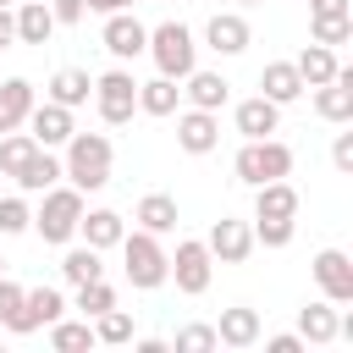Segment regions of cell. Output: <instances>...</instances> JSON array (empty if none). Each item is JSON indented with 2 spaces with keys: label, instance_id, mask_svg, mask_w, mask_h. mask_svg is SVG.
I'll return each mask as SVG.
<instances>
[{
  "label": "cell",
  "instance_id": "1",
  "mask_svg": "<svg viewBox=\"0 0 353 353\" xmlns=\"http://www.w3.org/2000/svg\"><path fill=\"white\" fill-rule=\"evenodd\" d=\"M61 149H66L61 176H72L77 193H99V188L110 182V160H116V149H110L105 132H72Z\"/></svg>",
  "mask_w": 353,
  "mask_h": 353
},
{
  "label": "cell",
  "instance_id": "2",
  "mask_svg": "<svg viewBox=\"0 0 353 353\" xmlns=\"http://www.w3.org/2000/svg\"><path fill=\"white\" fill-rule=\"evenodd\" d=\"M121 265H127V281L138 287V292H154V287H165V276H171V265H165V248H160V237L154 232H127L121 243Z\"/></svg>",
  "mask_w": 353,
  "mask_h": 353
},
{
  "label": "cell",
  "instance_id": "3",
  "mask_svg": "<svg viewBox=\"0 0 353 353\" xmlns=\"http://www.w3.org/2000/svg\"><path fill=\"white\" fill-rule=\"evenodd\" d=\"M232 171H237V182H248V188L276 182V176H287V171H292V149H287L281 138H243V149H237Z\"/></svg>",
  "mask_w": 353,
  "mask_h": 353
},
{
  "label": "cell",
  "instance_id": "4",
  "mask_svg": "<svg viewBox=\"0 0 353 353\" xmlns=\"http://www.w3.org/2000/svg\"><path fill=\"white\" fill-rule=\"evenodd\" d=\"M77 221H83V193L77 188H44V204L33 210V232L44 243H72L77 237Z\"/></svg>",
  "mask_w": 353,
  "mask_h": 353
},
{
  "label": "cell",
  "instance_id": "5",
  "mask_svg": "<svg viewBox=\"0 0 353 353\" xmlns=\"http://www.w3.org/2000/svg\"><path fill=\"white\" fill-rule=\"evenodd\" d=\"M143 50L154 55L160 77H176V83L199 66V44H193V33H188L182 22H160V28H149V44H143Z\"/></svg>",
  "mask_w": 353,
  "mask_h": 353
},
{
  "label": "cell",
  "instance_id": "6",
  "mask_svg": "<svg viewBox=\"0 0 353 353\" xmlns=\"http://www.w3.org/2000/svg\"><path fill=\"white\" fill-rule=\"evenodd\" d=\"M94 110H99L105 127H127L132 110H138V83H132V72L110 66L105 77H94Z\"/></svg>",
  "mask_w": 353,
  "mask_h": 353
},
{
  "label": "cell",
  "instance_id": "7",
  "mask_svg": "<svg viewBox=\"0 0 353 353\" xmlns=\"http://www.w3.org/2000/svg\"><path fill=\"white\" fill-rule=\"evenodd\" d=\"M165 265H171V276H165V281H176V292H188V298L210 292L215 259H210V248H204L199 237H182V243H176V254H165Z\"/></svg>",
  "mask_w": 353,
  "mask_h": 353
},
{
  "label": "cell",
  "instance_id": "8",
  "mask_svg": "<svg viewBox=\"0 0 353 353\" xmlns=\"http://www.w3.org/2000/svg\"><path fill=\"white\" fill-rule=\"evenodd\" d=\"M22 127L33 132V143H39V149H61V143L77 132L72 110H66V105H55V99H44V105L33 99V110H28V121H22Z\"/></svg>",
  "mask_w": 353,
  "mask_h": 353
},
{
  "label": "cell",
  "instance_id": "9",
  "mask_svg": "<svg viewBox=\"0 0 353 353\" xmlns=\"http://www.w3.org/2000/svg\"><path fill=\"white\" fill-rule=\"evenodd\" d=\"M204 248H210V259H221V265H243V259L254 254V226H248V221H232V215H221V221L210 226Z\"/></svg>",
  "mask_w": 353,
  "mask_h": 353
},
{
  "label": "cell",
  "instance_id": "10",
  "mask_svg": "<svg viewBox=\"0 0 353 353\" xmlns=\"http://www.w3.org/2000/svg\"><path fill=\"white\" fill-rule=\"evenodd\" d=\"M309 270H314V281H320L325 303H353V259H347L342 248H320Z\"/></svg>",
  "mask_w": 353,
  "mask_h": 353
},
{
  "label": "cell",
  "instance_id": "11",
  "mask_svg": "<svg viewBox=\"0 0 353 353\" xmlns=\"http://www.w3.org/2000/svg\"><path fill=\"white\" fill-rule=\"evenodd\" d=\"M99 44H105L116 61H138V55H143V44H149V28H143L132 11H110V17H105Z\"/></svg>",
  "mask_w": 353,
  "mask_h": 353
},
{
  "label": "cell",
  "instance_id": "12",
  "mask_svg": "<svg viewBox=\"0 0 353 353\" xmlns=\"http://www.w3.org/2000/svg\"><path fill=\"white\" fill-rule=\"evenodd\" d=\"M66 314V298H61V287H22V314H17V336H28V331H39V325H55Z\"/></svg>",
  "mask_w": 353,
  "mask_h": 353
},
{
  "label": "cell",
  "instance_id": "13",
  "mask_svg": "<svg viewBox=\"0 0 353 353\" xmlns=\"http://www.w3.org/2000/svg\"><path fill=\"white\" fill-rule=\"evenodd\" d=\"M176 143H182L188 154H210V149L221 143V121H215V110L188 105V110L176 116Z\"/></svg>",
  "mask_w": 353,
  "mask_h": 353
},
{
  "label": "cell",
  "instance_id": "14",
  "mask_svg": "<svg viewBox=\"0 0 353 353\" xmlns=\"http://www.w3.org/2000/svg\"><path fill=\"white\" fill-rule=\"evenodd\" d=\"M204 39H210V50H215V55H243V50L254 44L248 17H237V11H215V17L204 22Z\"/></svg>",
  "mask_w": 353,
  "mask_h": 353
},
{
  "label": "cell",
  "instance_id": "15",
  "mask_svg": "<svg viewBox=\"0 0 353 353\" xmlns=\"http://www.w3.org/2000/svg\"><path fill=\"white\" fill-rule=\"evenodd\" d=\"M314 110H320L325 121H336V127L353 121V66H336V77L314 88Z\"/></svg>",
  "mask_w": 353,
  "mask_h": 353
},
{
  "label": "cell",
  "instance_id": "16",
  "mask_svg": "<svg viewBox=\"0 0 353 353\" xmlns=\"http://www.w3.org/2000/svg\"><path fill=\"white\" fill-rule=\"evenodd\" d=\"M215 342H221V347H254V342H259V309H248V303H237V309H221Z\"/></svg>",
  "mask_w": 353,
  "mask_h": 353
},
{
  "label": "cell",
  "instance_id": "17",
  "mask_svg": "<svg viewBox=\"0 0 353 353\" xmlns=\"http://www.w3.org/2000/svg\"><path fill=\"white\" fill-rule=\"evenodd\" d=\"M276 127H281V105H276V99L254 94V99L237 105V132H243V138H270Z\"/></svg>",
  "mask_w": 353,
  "mask_h": 353
},
{
  "label": "cell",
  "instance_id": "18",
  "mask_svg": "<svg viewBox=\"0 0 353 353\" xmlns=\"http://www.w3.org/2000/svg\"><path fill=\"white\" fill-rule=\"evenodd\" d=\"M254 215L292 221V215H298V188H292L287 176H276V182H259V188H254Z\"/></svg>",
  "mask_w": 353,
  "mask_h": 353
},
{
  "label": "cell",
  "instance_id": "19",
  "mask_svg": "<svg viewBox=\"0 0 353 353\" xmlns=\"http://www.w3.org/2000/svg\"><path fill=\"white\" fill-rule=\"evenodd\" d=\"M77 232H83V243L88 248H116L121 237H127V221L116 215V210H83V221H77Z\"/></svg>",
  "mask_w": 353,
  "mask_h": 353
},
{
  "label": "cell",
  "instance_id": "20",
  "mask_svg": "<svg viewBox=\"0 0 353 353\" xmlns=\"http://www.w3.org/2000/svg\"><path fill=\"white\" fill-rule=\"evenodd\" d=\"M182 83H188V88H182V94H188V105H199V110H221V105L232 99V83H226L221 72H199V66H193Z\"/></svg>",
  "mask_w": 353,
  "mask_h": 353
},
{
  "label": "cell",
  "instance_id": "21",
  "mask_svg": "<svg viewBox=\"0 0 353 353\" xmlns=\"http://www.w3.org/2000/svg\"><path fill=\"white\" fill-rule=\"evenodd\" d=\"M33 110V83L28 77H6L0 83V132H17Z\"/></svg>",
  "mask_w": 353,
  "mask_h": 353
},
{
  "label": "cell",
  "instance_id": "22",
  "mask_svg": "<svg viewBox=\"0 0 353 353\" xmlns=\"http://www.w3.org/2000/svg\"><path fill=\"white\" fill-rule=\"evenodd\" d=\"M55 182H61L55 149H33V154L22 160V171H17V188H22V193H44V188H55Z\"/></svg>",
  "mask_w": 353,
  "mask_h": 353
},
{
  "label": "cell",
  "instance_id": "23",
  "mask_svg": "<svg viewBox=\"0 0 353 353\" xmlns=\"http://www.w3.org/2000/svg\"><path fill=\"white\" fill-rule=\"evenodd\" d=\"M132 221H138L143 232L165 237V232H176V199H171V193H143L138 210H132Z\"/></svg>",
  "mask_w": 353,
  "mask_h": 353
},
{
  "label": "cell",
  "instance_id": "24",
  "mask_svg": "<svg viewBox=\"0 0 353 353\" xmlns=\"http://www.w3.org/2000/svg\"><path fill=\"white\" fill-rule=\"evenodd\" d=\"M298 336L303 342H314V347H325V342H336V303H303L298 309Z\"/></svg>",
  "mask_w": 353,
  "mask_h": 353
},
{
  "label": "cell",
  "instance_id": "25",
  "mask_svg": "<svg viewBox=\"0 0 353 353\" xmlns=\"http://www.w3.org/2000/svg\"><path fill=\"white\" fill-rule=\"evenodd\" d=\"M50 33H55L50 6L44 0H22L17 6V44H50Z\"/></svg>",
  "mask_w": 353,
  "mask_h": 353
},
{
  "label": "cell",
  "instance_id": "26",
  "mask_svg": "<svg viewBox=\"0 0 353 353\" xmlns=\"http://www.w3.org/2000/svg\"><path fill=\"white\" fill-rule=\"evenodd\" d=\"M292 66H298L303 88H320V83H331V77H336V66H342V61H336V50H331V44H309V50H298V61H292Z\"/></svg>",
  "mask_w": 353,
  "mask_h": 353
},
{
  "label": "cell",
  "instance_id": "27",
  "mask_svg": "<svg viewBox=\"0 0 353 353\" xmlns=\"http://www.w3.org/2000/svg\"><path fill=\"white\" fill-rule=\"evenodd\" d=\"M88 94H94V77H88L83 66H61V72L50 77V99H55V105H66V110L88 105Z\"/></svg>",
  "mask_w": 353,
  "mask_h": 353
},
{
  "label": "cell",
  "instance_id": "28",
  "mask_svg": "<svg viewBox=\"0 0 353 353\" xmlns=\"http://www.w3.org/2000/svg\"><path fill=\"white\" fill-rule=\"evenodd\" d=\"M259 88H265V99L292 105V99L303 94V77H298V66H292V61H270V66L259 72Z\"/></svg>",
  "mask_w": 353,
  "mask_h": 353
},
{
  "label": "cell",
  "instance_id": "29",
  "mask_svg": "<svg viewBox=\"0 0 353 353\" xmlns=\"http://www.w3.org/2000/svg\"><path fill=\"white\" fill-rule=\"evenodd\" d=\"M176 99H182L176 77H149V83H138V110H143V116H176Z\"/></svg>",
  "mask_w": 353,
  "mask_h": 353
},
{
  "label": "cell",
  "instance_id": "30",
  "mask_svg": "<svg viewBox=\"0 0 353 353\" xmlns=\"http://www.w3.org/2000/svg\"><path fill=\"white\" fill-rule=\"evenodd\" d=\"M94 342H105V347H127L132 342V314L127 309H105V314H94Z\"/></svg>",
  "mask_w": 353,
  "mask_h": 353
},
{
  "label": "cell",
  "instance_id": "31",
  "mask_svg": "<svg viewBox=\"0 0 353 353\" xmlns=\"http://www.w3.org/2000/svg\"><path fill=\"white\" fill-rule=\"evenodd\" d=\"M61 276H66L72 287H83V281H99V276H105V265H99V248H88V243H83V248H72V254L61 259Z\"/></svg>",
  "mask_w": 353,
  "mask_h": 353
},
{
  "label": "cell",
  "instance_id": "32",
  "mask_svg": "<svg viewBox=\"0 0 353 353\" xmlns=\"http://www.w3.org/2000/svg\"><path fill=\"white\" fill-rule=\"evenodd\" d=\"M50 347L55 353H83V347H94V325L88 320H55L50 325Z\"/></svg>",
  "mask_w": 353,
  "mask_h": 353
},
{
  "label": "cell",
  "instance_id": "33",
  "mask_svg": "<svg viewBox=\"0 0 353 353\" xmlns=\"http://www.w3.org/2000/svg\"><path fill=\"white\" fill-rule=\"evenodd\" d=\"M39 143H33V132H0V171L6 176H17L22 171V160L33 154Z\"/></svg>",
  "mask_w": 353,
  "mask_h": 353
},
{
  "label": "cell",
  "instance_id": "34",
  "mask_svg": "<svg viewBox=\"0 0 353 353\" xmlns=\"http://www.w3.org/2000/svg\"><path fill=\"white\" fill-rule=\"evenodd\" d=\"M110 303H116V287H110L105 276H99V281H83V287H77V309H83V320L105 314Z\"/></svg>",
  "mask_w": 353,
  "mask_h": 353
},
{
  "label": "cell",
  "instance_id": "35",
  "mask_svg": "<svg viewBox=\"0 0 353 353\" xmlns=\"http://www.w3.org/2000/svg\"><path fill=\"white\" fill-rule=\"evenodd\" d=\"M309 33H314V44H331V50H336V44L353 39V17H314Z\"/></svg>",
  "mask_w": 353,
  "mask_h": 353
},
{
  "label": "cell",
  "instance_id": "36",
  "mask_svg": "<svg viewBox=\"0 0 353 353\" xmlns=\"http://www.w3.org/2000/svg\"><path fill=\"white\" fill-rule=\"evenodd\" d=\"M292 232H298V221H270V215H254V243H265V248H287V243H292Z\"/></svg>",
  "mask_w": 353,
  "mask_h": 353
},
{
  "label": "cell",
  "instance_id": "37",
  "mask_svg": "<svg viewBox=\"0 0 353 353\" xmlns=\"http://www.w3.org/2000/svg\"><path fill=\"white\" fill-rule=\"evenodd\" d=\"M215 325H182L176 331V353H215Z\"/></svg>",
  "mask_w": 353,
  "mask_h": 353
},
{
  "label": "cell",
  "instance_id": "38",
  "mask_svg": "<svg viewBox=\"0 0 353 353\" xmlns=\"http://www.w3.org/2000/svg\"><path fill=\"white\" fill-rule=\"evenodd\" d=\"M28 226H33L28 199H0V232H6V237H17V232H28Z\"/></svg>",
  "mask_w": 353,
  "mask_h": 353
},
{
  "label": "cell",
  "instance_id": "39",
  "mask_svg": "<svg viewBox=\"0 0 353 353\" xmlns=\"http://www.w3.org/2000/svg\"><path fill=\"white\" fill-rule=\"evenodd\" d=\"M17 314H22V287L0 276V325L11 331V325H17Z\"/></svg>",
  "mask_w": 353,
  "mask_h": 353
},
{
  "label": "cell",
  "instance_id": "40",
  "mask_svg": "<svg viewBox=\"0 0 353 353\" xmlns=\"http://www.w3.org/2000/svg\"><path fill=\"white\" fill-rule=\"evenodd\" d=\"M50 17H55V28H72L88 17V0H50Z\"/></svg>",
  "mask_w": 353,
  "mask_h": 353
},
{
  "label": "cell",
  "instance_id": "41",
  "mask_svg": "<svg viewBox=\"0 0 353 353\" xmlns=\"http://www.w3.org/2000/svg\"><path fill=\"white\" fill-rule=\"evenodd\" d=\"M331 165H336V171H353V132H336V143H331Z\"/></svg>",
  "mask_w": 353,
  "mask_h": 353
},
{
  "label": "cell",
  "instance_id": "42",
  "mask_svg": "<svg viewBox=\"0 0 353 353\" xmlns=\"http://www.w3.org/2000/svg\"><path fill=\"white\" fill-rule=\"evenodd\" d=\"M265 353H303V336L281 331V336H270V342H265Z\"/></svg>",
  "mask_w": 353,
  "mask_h": 353
},
{
  "label": "cell",
  "instance_id": "43",
  "mask_svg": "<svg viewBox=\"0 0 353 353\" xmlns=\"http://www.w3.org/2000/svg\"><path fill=\"white\" fill-rule=\"evenodd\" d=\"M309 17H353L347 0H309Z\"/></svg>",
  "mask_w": 353,
  "mask_h": 353
},
{
  "label": "cell",
  "instance_id": "44",
  "mask_svg": "<svg viewBox=\"0 0 353 353\" xmlns=\"http://www.w3.org/2000/svg\"><path fill=\"white\" fill-rule=\"evenodd\" d=\"M11 44H17V11L0 6V50H11Z\"/></svg>",
  "mask_w": 353,
  "mask_h": 353
},
{
  "label": "cell",
  "instance_id": "45",
  "mask_svg": "<svg viewBox=\"0 0 353 353\" xmlns=\"http://www.w3.org/2000/svg\"><path fill=\"white\" fill-rule=\"evenodd\" d=\"M88 11H105L110 17V11H132V0H88Z\"/></svg>",
  "mask_w": 353,
  "mask_h": 353
},
{
  "label": "cell",
  "instance_id": "46",
  "mask_svg": "<svg viewBox=\"0 0 353 353\" xmlns=\"http://www.w3.org/2000/svg\"><path fill=\"white\" fill-rule=\"evenodd\" d=\"M237 6H259V0H237Z\"/></svg>",
  "mask_w": 353,
  "mask_h": 353
},
{
  "label": "cell",
  "instance_id": "47",
  "mask_svg": "<svg viewBox=\"0 0 353 353\" xmlns=\"http://www.w3.org/2000/svg\"><path fill=\"white\" fill-rule=\"evenodd\" d=\"M0 276H6V254H0Z\"/></svg>",
  "mask_w": 353,
  "mask_h": 353
},
{
  "label": "cell",
  "instance_id": "48",
  "mask_svg": "<svg viewBox=\"0 0 353 353\" xmlns=\"http://www.w3.org/2000/svg\"><path fill=\"white\" fill-rule=\"evenodd\" d=\"M0 6H11V0H0Z\"/></svg>",
  "mask_w": 353,
  "mask_h": 353
}]
</instances>
